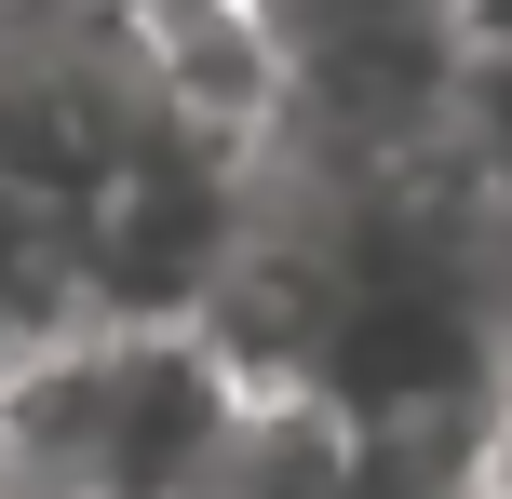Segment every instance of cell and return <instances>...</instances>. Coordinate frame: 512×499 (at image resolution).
Wrapping results in <instances>:
<instances>
[{"label":"cell","instance_id":"6da1fadb","mask_svg":"<svg viewBox=\"0 0 512 499\" xmlns=\"http://www.w3.org/2000/svg\"><path fill=\"white\" fill-rule=\"evenodd\" d=\"M189 499H445L432 473L378 459L364 432H337L324 405H283V392H243L216 459L189 473Z\"/></svg>","mask_w":512,"mask_h":499},{"label":"cell","instance_id":"7a4b0ae2","mask_svg":"<svg viewBox=\"0 0 512 499\" xmlns=\"http://www.w3.org/2000/svg\"><path fill=\"white\" fill-rule=\"evenodd\" d=\"M122 41H149V27H176V14H230V0H95Z\"/></svg>","mask_w":512,"mask_h":499}]
</instances>
